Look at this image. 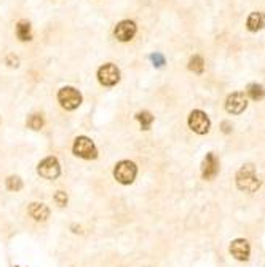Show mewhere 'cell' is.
Wrapping results in <instances>:
<instances>
[{
    "instance_id": "4fadbf2b",
    "label": "cell",
    "mask_w": 265,
    "mask_h": 267,
    "mask_svg": "<svg viewBox=\"0 0 265 267\" xmlns=\"http://www.w3.org/2000/svg\"><path fill=\"white\" fill-rule=\"evenodd\" d=\"M246 27L248 31L257 32L265 27V15L262 12H252L246 19Z\"/></svg>"
},
{
    "instance_id": "5b68a950",
    "label": "cell",
    "mask_w": 265,
    "mask_h": 267,
    "mask_svg": "<svg viewBox=\"0 0 265 267\" xmlns=\"http://www.w3.org/2000/svg\"><path fill=\"white\" fill-rule=\"evenodd\" d=\"M58 101L66 111H74V109L82 104V95L75 88H72V86H64V88L59 90Z\"/></svg>"
},
{
    "instance_id": "7a4b0ae2",
    "label": "cell",
    "mask_w": 265,
    "mask_h": 267,
    "mask_svg": "<svg viewBox=\"0 0 265 267\" xmlns=\"http://www.w3.org/2000/svg\"><path fill=\"white\" fill-rule=\"evenodd\" d=\"M136 174H137V167L130 160H121L114 168V178L117 179L120 184H123V186H130V184L134 183Z\"/></svg>"
},
{
    "instance_id": "3957f363",
    "label": "cell",
    "mask_w": 265,
    "mask_h": 267,
    "mask_svg": "<svg viewBox=\"0 0 265 267\" xmlns=\"http://www.w3.org/2000/svg\"><path fill=\"white\" fill-rule=\"evenodd\" d=\"M72 152L74 155L85 160H95L98 157V149L95 143H93L90 138H86V136H79V138L74 141Z\"/></svg>"
},
{
    "instance_id": "cb8c5ba5",
    "label": "cell",
    "mask_w": 265,
    "mask_h": 267,
    "mask_svg": "<svg viewBox=\"0 0 265 267\" xmlns=\"http://www.w3.org/2000/svg\"><path fill=\"white\" fill-rule=\"evenodd\" d=\"M72 229H74V232H82V231H80V226H79V227H77V226L74 224V226H72Z\"/></svg>"
},
{
    "instance_id": "8992f818",
    "label": "cell",
    "mask_w": 265,
    "mask_h": 267,
    "mask_svg": "<svg viewBox=\"0 0 265 267\" xmlns=\"http://www.w3.org/2000/svg\"><path fill=\"white\" fill-rule=\"evenodd\" d=\"M189 127L192 132H195L197 134H206L209 132V128H211V122H209V117L205 112L195 109L189 116Z\"/></svg>"
},
{
    "instance_id": "ba28073f",
    "label": "cell",
    "mask_w": 265,
    "mask_h": 267,
    "mask_svg": "<svg viewBox=\"0 0 265 267\" xmlns=\"http://www.w3.org/2000/svg\"><path fill=\"white\" fill-rule=\"evenodd\" d=\"M98 80L104 86H114L120 82V70L115 64H104L98 70Z\"/></svg>"
},
{
    "instance_id": "d4e9b609",
    "label": "cell",
    "mask_w": 265,
    "mask_h": 267,
    "mask_svg": "<svg viewBox=\"0 0 265 267\" xmlns=\"http://www.w3.org/2000/svg\"><path fill=\"white\" fill-rule=\"evenodd\" d=\"M13 267H19V266H13Z\"/></svg>"
},
{
    "instance_id": "ac0fdd59",
    "label": "cell",
    "mask_w": 265,
    "mask_h": 267,
    "mask_svg": "<svg viewBox=\"0 0 265 267\" xmlns=\"http://www.w3.org/2000/svg\"><path fill=\"white\" fill-rule=\"evenodd\" d=\"M43 117L40 116V114H32V116L27 118V127H29L31 130H35V132H38V130H42L43 127Z\"/></svg>"
},
{
    "instance_id": "44dd1931",
    "label": "cell",
    "mask_w": 265,
    "mask_h": 267,
    "mask_svg": "<svg viewBox=\"0 0 265 267\" xmlns=\"http://www.w3.org/2000/svg\"><path fill=\"white\" fill-rule=\"evenodd\" d=\"M150 59H152L153 64H155L157 67H162L163 64H165V58L162 56V54H158V53H155V54H150Z\"/></svg>"
},
{
    "instance_id": "ffe728a7",
    "label": "cell",
    "mask_w": 265,
    "mask_h": 267,
    "mask_svg": "<svg viewBox=\"0 0 265 267\" xmlns=\"http://www.w3.org/2000/svg\"><path fill=\"white\" fill-rule=\"evenodd\" d=\"M54 203H56L58 206H61V208H63V206H66L67 205V194L64 192V190H58L56 194H54Z\"/></svg>"
},
{
    "instance_id": "7c38bea8",
    "label": "cell",
    "mask_w": 265,
    "mask_h": 267,
    "mask_svg": "<svg viewBox=\"0 0 265 267\" xmlns=\"http://www.w3.org/2000/svg\"><path fill=\"white\" fill-rule=\"evenodd\" d=\"M29 215L34 221L38 222H45L50 217V208L45 203H38V201H34V203L29 205Z\"/></svg>"
},
{
    "instance_id": "277c9868",
    "label": "cell",
    "mask_w": 265,
    "mask_h": 267,
    "mask_svg": "<svg viewBox=\"0 0 265 267\" xmlns=\"http://www.w3.org/2000/svg\"><path fill=\"white\" fill-rule=\"evenodd\" d=\"M37 173L38 176L43 179H48V181H53V179H58L61 174V165L56 157H47L43 159L37 167Z\"/></svg>"
},
{
    "instance_id": "7402d4cb",
    "label": "cell",
    "mask_w": 265,
    "mask_h": 267,
    "mask_svg": "<svg viewBox=\"0 0 265 267\" xmlns=\"http://www.w3.org/2000/svg\"><path fill=\"white\" fill-rule=\"evenodd\" d=\"M7 63H8V66H18V58L13 56V54H10V56L7 58Z\"/></svg>"
},
{
    "instance_id": "5bb4252c",
    "label": "cell",
    "mask_w": 265,
    "mask_h": 267,
    "mask_svg": "<svg viewBox=\"0 0 265 267\" xmlns=\"http://www.w3.org/2000/svg\"><path fill=\"white\" fill-rule=\"evenodd\" d=\"M246 93L252 101H261L265 98V90H264V86L261 83H249L248 85Z\"/></svg>"
},
{
    "instance_id": "603a6c76",
    "label": "cell",
    "mask_w": 265,
    "mask_h": 267,
    "mask_svg": "<svg viewBox=\"0 0 265 267\" xmlns=\"http://www.w3.org/2000/svg\"><path fill=\"white\" fill-rule=\"evenodd\" d=\"M222 132L224 133H230L232 132V127L229 122H222Z\"/></svg>"
},
{
    "instance_id": "8fae6325",
    "label": "cell",
    "mask_w": 265,
    "mask_h": 267,
    "mask_svg": "<svg viewBox=\"0 0 265 267\" xmlns=\"http://www.w3.org/2000/svg\"><path fill=\"white\" fill-rule=\"evenodd\" d=\"M136 35V24L130 19H125L115 27V37L120 42H130Z\"/></svg>"
},
{
    "instance_id": "d6986e66",
    "label": "cell",
    "mask_w": 265,
    "mask_h": 267,
    "mask_svg": "<svg viewBox=\"0 0 265 267\" xmlns=\"http://www.w3.org/2000/svg\"><path fill=\"white\" fill-rule=\"evenodd\" d=\"M7 189L12 190V192H18V190L23 189V179L19 176H10L7 179Z\"/></svg>"
},
{
    "instance_id": "e0dca14e",
    "label": "cell",
    "mask_w": 265,
    "mask_h": 267,
    "mask_svg": "<svg viewBox=\"0 0 265 267\" xmlns=\"http://www.w3.org/2000/svg\"><path fill=\"white\" fill-rule=\"evenodd\" d=\"M136 118H137V120H139L141 127H142V130H149V128H150L152 122H153V116H152L150 112H147V111L137 112Z\"/></svg>"
},
{
    "instance_id": "9a60e30c",
    "label": "cell",
    "mask_w": 265,
    "mask_h": 267,
    "mask_svg": "<svg viewBox=\"0 0 265 267\" xmlns=\"http://www.w3.org/2000/svg\"><path fill=\"white\" fill-rule=\"evenodd\" d=\"M16 34H18V39L27 42L32 39V34H31V24L27 21H19L18 26H16Z\"/></svg>"
},
{
    "instance_id": "2e32d148",
    "label": "cell",
    "mask_w": 265,
    "mask_h": 267,
    "mask_svg": "<svg viewBox=\"0 0 265 267\" xmlns=\"http://www.w3.org/2000/svg\"><path fill=\"white\" fill-rule=\"evenodd\" d=\"M189 69L193 70L195 74H201L203 70H205V61H203V58L198 56V54H195L193 58H190Z\"/></svg>"
},
{
    "instance_id": "9c48e42d",
    "label": "cell",
    "mask_w": 265,
    "mask_h": 267,
    "mask_svg": "<svg viewBox=\"0 0 265 267\" xmlns=\"http://www.w3.org/2000/svg\"><path fill=\"white\" fill-rule=\"evenodd\" d=\"M219 173V160L217 157L213 154V152H208L206 157L203 159V163H201V176L203 179H206V181H211L217 176Z\"/></svg>"
},
{
    "instance_id": "6da1fadb",
    "label": "cell",
    "mask_w": 265,
    "mask_h": 267,
    "mask_svg": "<svg viewBox=\"0 0 265 267\" xmlns=\"http://www.w3.org/2000/svg\"><path fill=\"white\" fill-rule=\"evenodd\" d=\"M235 183H236V187L248 194L257 192V189L261 187L262 184L261 178H259L256 173V167H254L252 163H246V165H243L240 168L235 176Z\"/></svg>"
},
{
    "instance_id": "52a82bcc",
    "label": "cell",
    "mask_w": 265,
    "mask_h": 267,
    "mask_svg": "<svg viewBox=\"0 0 265 267\" xmlns=\"http://www.w3.org/2000/svg\"><path fill=\"white\" fill-rule=\"evenodd\" d=\"M248 107V98L245 96L243 91H235V93L229 95L225 100V111L232 116H240L241 112H245Z\"/></svg>"
},
{
    "instance_id": "30bf717a",
    "label": "cell",
    "mask_w": 265,
    "mask_h": 267,
    "mask_svg": "<svg viewBox=\"0 0 265 267\" xmlns=\"http://www.w3.org/2000/svg\"><path fill=\"white\" fill-rule=\"evenodd\" d=\"M230 254L233 256L236 261H248L251 256V247L249 242L245 238H235L230 243Z\"/></svg>"
}]
</instances>
